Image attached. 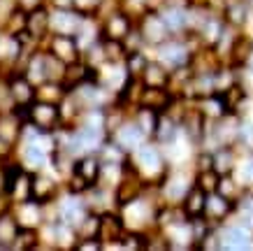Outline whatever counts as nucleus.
Instances as JSON below:
<instances>
[{
	"mask_svg": "<svg viewBox=\"0 0 253 251\" xmlns=\"http://www.w3.org/2000/svg\"><path fill=\"white\" fill-rule=\"evenodd\" d=\"M61 177H49L44 170H38L31 175V198L42 202V205H49V202H56L58 196H61Z\"/></svg>",
	"mask_w": 253,
	"mask_h": 251,
	"instance_id": "9",
	"label": "nucleus"
},
{
	"mask_svg": "<svg viewBox=\"0 0 253 251\" xmlns=\"http://www.w3.org/2000/svg\"><path fill=\"white\" fill-rule=\"evenodd\" d=\"M21 223L12 209L0 214V249H16L21 237Z\"/></svg>",
	"mask_w": 253,
	"mask_h": 251,
	"instance_id": "17",
	"label": "nucleus"
},
{
	"mask_svg": "<svg viewBox=\"0 0 253 251\" xmlns=\"http://www.w3.org/2000/svg\"><path fill=\"white\" fill-rule=\"evenodd\" d=\"M86 16L77 12L75 7L63 9V7H49V26H51V35H70L77 38L79 28L84 23Z\"/></svg>",
	"mask_w": 253,
	"mask_h": 251,
	"instance_id": "7",
	"label": "nucleus"
},
{
	"mask_svg": "<svg viewBox=\"0 0 253 251\" xmlns=\"http://www.w3.org/2000/svg\"><path fill=\"white\" fill-rule=\"evenodd\" d=\"M44 47L54 53L56 58H61V61L68 63V65L84 58L77 38H70V35H49V40L44 42Z\"/></svg>",
	"mask_w": 253,
	"mask_h": 251,
	"instance_id": "13",
	"label": "nucleus"
},
{
	"mask_svg": "<svg viewBox=\"0 0 253 251\" xmlns=\"http://www.w3.org/2000/svg\"><path fill=\"white\" fill-rule=\"evenodd\" d=\"M163 19L168 23V28L172 35H186L188 33V5H176V2H168L161 9Z\"/></svg>",
	"mask_w": 253,
	"mask_h": 251,
	"instance_id": "18",
	"label": "nucleus"
},
{
	"mask_svg": "<svg viewBox=\"0 0 253 251\" xmlns=\"http://www.w3.org/2000/svg\"><path fill=\"white\" fill-rule=\"evenodd\" d=\"M214 170L218 175H232L235 167H237L239 153H237V145H225L214 149Z\"/></svg>",
	"mask_w": 253,
	"mask_h": 251,
	"instance_id": "20",
	"label": "nucleus"
},
{
	"mask_svg": "<svg viewBox=\"0 0 253 251\" xmlns=\"http://www.w3.org/2000/svg\"><path fill=\"white\" fill-rule=\"evenodd\" d=\"M23 33H26L28 38L35 40L40 47H42V42L49 40V35H51V26H49V5H42V7L28 12V16H26V31Z\"/></svg>",
	"mask_w": 253,
	"mask_h": 251,
	"instance_id": "15",
	"label": "nucleus"
},
{
	"mask_svg": "<svg viewBox=\"0 0 253 251\" xmlns=\"http://www.w3.org/2000/svg\"><path fill=\"white\" fill-rule=\"evenodd\" d=\"M100 223H102V214L91 212L82 223L77 226V237L82 240H100Z\"/></svg>",
	"mask_w": 253,
	"mask_h": 251,
	"instance_id": "24",
	"label": "nucleus"
},
{
	"mask_svg": "<svg viewBox=\"0 0 253 251\" xmlns=\"http://www.w3.org/2000/svg\"><path fill=\"white\" fill-rule=\"evenodd\" d=\"M109 137L114 140L116 145H121L128 153H132L139 145H144L146 140H149V137H146V133L139 128L137 123H135V119H132V116H128V119H126V121H123Z\"/></svg>",
	"mask_w": 253,
	"mask_h": 251,
	"instance_id": "14",
	"label": "nucleus"
},
{
	"mask_svg": "<svg viewBox=\"0 0 253 251\" xmlns=\"http://www.w3.org/2000/svg\"><path fill=\"white\" fill-rule=\"evenodd\" d=\"M26 121H31L35 128L44 130V133H56L63 126V114H61V105L54 102H44V100H35L31 107L21 109Z\"/></svg>",
	"mask_w": 253,
	"mask_h": 251,
	"instance_id": "4",
	"label": "nucleus"
},
{
	"mask_svg": "<svg viewBox=\"0 0 253 251\" xmlns=\"http://www.w3.org/2000/svg\"><path fill=\"white\" fill-rule=\"evenodd\" d=\"M221 235V249H253V233L239 221H225L218 226Z\"/></svg>",
	"mask_w": 253,
	"mask_h": 251,
	"instance_id": "11",
	"label": "nucleus"
},
{
	"mask_svg": "<svg viewBox=\"0 0 253 251\" xmlns=\"http://www.w3.org/2000/svg\"><path fill=\"white\" fill-rule=\"evenodd\" d=\"M14 147L9 140H5V137H0V165L2 163H9V158H12V153H14Z\"/></svg>",
	"mask_w": 253,
	"mask_h": 251,
	"instance_id": "31",
	"label": "nucleus"
},
{
	"mask_svg": "<svg viewBox=\"0 0 253 251\" xmlns=\"http://www.w3.org/2000/svg\"><path fill=\"white\" fill-rule=\"evenodd\" d=\"M130 116L135 119V123H137L139 128L146 133V137H149V140H154V133H156V128H158V119H161V112H156V109H151V107L137 105V107H135V109L130 112Z\"/></svg>",
	"mask_w": 253,
	"mask_h": 251,
	"instance_id": "21",
	"label": "nucleus"
},
{
	"mask_svg": "<svg viewBox=\"0 0 253 251\" xmlns=\"http://www.w3.org/2000/svg\"><path fill=\"white\" fill-rule=\"evenodd\" d=\"M49 7H63V9H70V7H75V0H49Z\"/></svg>",
	"mask_w": 253,
	"mask_h": 251,
	"instance_id": "33",
	"label": "nucleus"
},
{
	"mask_svg": "<svg viewBox=\"0 0 253 251\" xmlns=\"http://www.w3.org/2000/svg\"><path fill=\"white\" fill-rule=\"evenodd\" d=\"M235 200L225 198L223 193L214 191V193H207V205H205V219L211 223V226H223L225 221L232 219L235 214Z\"/></svg>",
	"mask_w": 253,
	"mask_h": 251,
	"instance_id": "12",
	"label": "nucleus"
},
{
	"mask_svg": "<svg viewBox=\"0 0 253 251\" xmlns=\"http://www.w3.org/2000/svg\"><path fill=\"white\" fill-rule=\"evenodd\" d=\"M195 49L191 47V35H172L161 47H156V58L169 70L186 68L191 63Z\"/></svg>",
	"mask_w": 253,
	"mask_h": 251,
	"instance_id": "3",
	"label": "nucleus"
},
{
	"mask_svg": "<svg viewBox=\"0 0 253 251\" xmlns=\"http://www.w3.org/2000/svg\"><path fill=\"white\" fill-rule=\"evenodd\" d=\"M244 68H246V70H249V72H251V75H253V49H251V51H249V56H246Z\"/></svg>",
	"mask_w": 253,
	"mask_h": 251,
	"instance_id": "34",
	"label": "nucleus"
},
{
	"mask_svg": "<svg viewBox=\"0 0 253 251\" xmlns=\"http://www.w3.org/2000/svg\"><path fill=\"white\" fill-rule=\"evenodd\" d=\"M9 77V86H12V96H14L16 109H26L38 100V86L26 77L21 68H14L12 72H5Z\"/></svg>",
	"mask_w": 253,
	"mask_h": 251,
	"instance_id": "10",
	"label": "nucleus"
},
{
	"mask_svg": "<svg viewBox=\"0 0 253 251\" xmlns=\"http://www.w3.org/2000/svg\"><path fill=\"white\" fill-rule=\"evenodd\" d=\"M232 175L237 177V182L244 189H253V151H246V156H239Z\"/></svg>",
	"mask_w": 253,
	"mask_h": 251,
	"instance_id": "25",
	"label": "nucleus"
},
{
	"mask_svg": "<svg viewBox=\"0 0 253 251\" xmlns=\"http://www.w3.org/2000/svg\"><path fill=\"white\" fill-rule=\"evenodd\" d=\"M56 205H58V214H61V219L65 221V223H70V226H75V228H77L79 223H82V221L93 212L91 207H88V202H86L84 193H72V191H68L63 198L58 196Z\"/></svg>",
	"mask_w": 253,
	"mask_h": 251,
	"instance_id": "8",
	"label": "nucleus"
},
{
	"mask_svg": "<svg viewBox=\"0 0 253 251\" xmlns=\"http://www.w3.org/2000/svg\"><path fill=\"white\" fill-rule=\"evenodd\" d=\"M130 160L137 167L139 175L146 179V184H151V186H158L169 170L168 156L163 153V147L156 140H146L144 145H139L130 153Z\"/></svg>",
	"mask_w": 253,
	"mask_h": 251,
	"instance_id": "1",
	"label": "nucleus"
},
{
	"mask_svg": "<svg viewBox=\"0 0 253 251\" xmlns=\"http://www.w3.org/2000/svg\"><path fill=\"white\" fill-rule=\"evenodd\" d=\"M19 7V0H0V31L5 28V23L12 19V14H14Z\"/></svg>",
	"mask_w": 253,
	"mask_h": 251,
	"instance_id": "30",
	"label": "nucleus"
},
{
	"mask_svg": "<svg viewBox=\"0 0 253 251\" xmlns=\"http://www.w3.org/2000/svg\"><path fill=\"white\" fill-rule=\"evenodd\" d=\"M237 147H244L246 151H253V121H249L244 116H242V123H239Z\"/></svg>",
	"mask_w": 253,
	"mask_h": 251,
	"instance_id": "29",
	"label": "nucleus"
},
{
	"mask_svg": "<svg viewBox=\"0 0 253 251\" xmlns=\"http://www.w3.org/2000/svg\"><path fill=\"white\" fill-rule=\"evenodd\" d=\"M135 26H137V31H139V35H142V40H144V45L154 47V49L161 47L165 40L172 38V33H169L163 14L156 12V9H149V12H144L142 16H137Z\"/></svg>",
	"mask_w": 253,
	"mask_h": 251,
	"instance_id": "5",
	"label": "nucleus"
},
{
	"mask_svg": "<svg viewBox=\"0 0 253 251\" xmlns=\"http://www.w3.org/2000/svg\"><path fill=\"white\" fill-rule=\"evenodd\" d=\"M12 212L16 214V219L21 223V228L28 230H40L44 226V205L38 200H23L12 207Z\"/></svg>",
	"mask_w": 253,
	"mask_h": 251,
	"instance_id": "16",
	"label": "nucleus"
},
{
	"mask_svg": "<svg viewBox=\"0 0 253 251\" xmlns=\"http://www.w3.org/2000/svg\"><path fill=\"white\" fill-rule=\"evenodd\" d=\"M205 205H207V193L200 189V186H193L188 191V196L184 198L181 207H184V212L188 219H200V216H205Z\"/></svg>",
	"mask_w": 253,
	"mask_h": 251,
	"instance_id": "22",
	"label": "nucleus"
},
{
	"mask_svg": "<svg viewBox=\"0 0 253 251\" xmlns=\"http://www.w3.org/2000/svg\"><path fill=\"white\" fill-rule=\"evenodd\" d=\"M218 182H221V175L216 172L214 167H209V170H198V172H195V186H200L205 193L218 191Z\"/></svg>",
	"mask_w": 253,
	"mask_h": 251,
	"instance_id": "26",
	"label": "nucleus"
},
{
	"mask_svg": "<svg viewBox=\"0 0 253 251\" xmlns=\"http://www.w3.org/2000/svg\"><path fill=\"white\" fill-rule=\"evenodd\" d=\"M144 86H158V89H169V79H172V70L165 68L158 58H149L144 72L139 75Z\"/></svg>",
	"mask_w": 253,
	"mask_h": 251,
	"instance_id": "19",
	"label": "nucleus"
},
{
	"mask_svg": "<svg viewBox=\"0 0 253 251\" xmlns=\"http://www.w3.org/2000/svg\"><path fill=\"white\" fill-rule=\"evenodd\" d=\"M105 2H107V0H75V9L82 12L84 16H95V19H100L102 9H105Z\"/></svg>",
	"mask_w": 253,
	"mask_h": 251,
	"instance_id": "28",
	"label": "nucleus"
},
{
	"mask_svg": "<svg viewBox=\"0 0 253 251\" xmlns=\"http://www.w3.org/2000/svg\"><path fill=\"white\" fill-rule=\"evenodd\" d=\"M135 28V19L128 12H123L121 7L109 9L107 14L100 16V31L102 38H112V40H126Z\"/></svg>",
	"mask_w": 253,
	"mask_h": 251,
	"instance_id": "6",
	"label": "nucleus"
},
{
	"mask_svg": "<svg viewBox=\"0 0 253 251\" xmlns=\"http://www.w3.org/2000/svg\"><path fill=\"white\" fill-rule=\"evenodd\" d=\"M65 96H68V89L61 82H44L38 86V100H44V102L61 105Z\"/></svg>",
	"mask_w": 253,
	"mask_h": 251,
	"instance_id": "23",
	"label": "nucleus"
},
{
	"mask_svg": "<svg viewBox=\"0 0 253 251\" xmlns=\"http://www.w3.org/2000/svg\"><path fill=\"white\" fill-rule=\"evenodd\" d=\"M42 5H49V0H19V7L26 9V12H31V9H38Z\"/></svg>",
	"mask_w": 253,
	"mask_h": 251,
	"instance_id": "32",
	"label": "nucleus"
},
{
	"mask_svg": "<svg viewBox=\"0 0 253 251\" xmlns=\"http://www.w3.org/2000/svg\"><path fill=\"white\" fill-rule=\"evenodd\" d=\"M193 186H195V170L188 172V170H184V167H172L169 165L165 179L158 184L161 200L163 202H168V205H181Z\"/></svg>",
	"mask_w": 253,
	"mask_h": 251,
	"instance_id": "2",
	"label": "nucleus"
},
{
	"mask_svg": "<svg viewBox=\"0 0 253 251\" xmlns=\"http://www.w3.org/2000/svg\"><path fill=\"white\" fill-rule=\"evenodd\" d=\"M16 102L12 96V86H9V77L5 72H0V114L5 112H14Z\"/></svg>",
	"mask_w": 253,
	"mask_h": 251,
	"instance_id": "27",
	"label": "nucleus"
}]
</instances>
